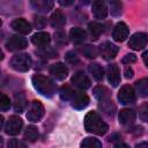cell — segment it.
Returning a JSON list of instances; mask_svg holds the SVG:
<instances>
[{"mask_svg":"<svg viewBox=\"0 0 148 148\" xmlns=\"http://www.w3.org/2000/svg\"><path fill=\"white\" fill-rule=\"evenodd\" d=\"M114 148H130V146L126 145V143H124V142H118V143L114 146Z\"/></svg>","mask_w":148,"mask_h":148,"instance_id":"cell-43","label":"cell"},{"mask_svg":"<svg viewBox=\"0 0 148 148\" xmlns=\"http://www.w3.org/2000/svg\"><path fill=\"white\" fill-rule=\"evenodd\" d=\"M135 148H148V142H140L135 146Z\"/></svg>","mask_w":148,"mask_h":148,"instance_id":"cell-44","label":"cell"},{"mask_svg":"<svg viewBox=\"0 0 148 148\" xmlns=\"http://www.w3.org/2000/svg\"><path fill=\"white\" fill-rule=\"evenodd\" d=\"M10 27L13 30H15L16 32L22 34V35H27L31 31V27H30L29 22L25 21L24 18H15L10 23Z\"/></svg>","mask_w":148,"mask_h":148,"instance_id":"cell-15","label":"cell"},{"mask_svg":"<svg viewBox=\"0 0 148 148\" xmlns=\"http://www.w3.org/2000/svg\"><path fill=\"white\" fill-rule=\"evenodd\" d=\"M142 60H143V62L146 64V66L148 67V51H145V52H143V54H142Z\"/></svg>","mask_w":148,"mask_h":148,"instance_id":"cell-42","label":"cell"},{"mask_svg":"<svg viewBox=\"0 0 148 148\" xmlns=\"http://www.w3.org/2000/svg\"><path fill=\"white\" fill-rule=\"evenodd\" d=\"M53 1H49V0H37V1H31V6L38 10V12H43V13H47L52 9L53 7Z\"/></svg>","mask_w":148,"mask_h":148,"instance_id":"cell-21","label":"cell"},{"mask_svg":"<svg viewBox=\"0 0 148 148\" xmlns=\"http://www.w3.org/2000/svg\"><path fill=\"white\" fill-rule=\"evenodd\" d=\"M76 94H77V91H75L74 89H72L69 86H64L60 89V97L64 101H71L72 102V99L75 97Z\"/></svg>","mask_w":148,"mask_h":148,"instance_id":"cell-27","label":"cell"},{"mask_svg":"<svg viewBox=\"0 0 148 148\" xmlns=\"http://www.w3.org/2000/svg\"><path fill=\"white\" fill-rule=\"evenodd\" d=\"M50 73L53 75V77H56L57 80H64L67 77L68 74V68L62 64V62H56L53 65H51L50 67Z\"/></svg>","mask_w":148,"mask_h":148,"instance_id":"cell-13","label":"cell"},{"mask_svg":"<svg viewBox=\"0 0 148 148\" xmlns=\"http://www.w3.org/2000/svg\"><path fill=\"white\" fill-rule=\"evenodd\" d=\"M28 105V101L23 92H18L14 96V110L16 112H23Z\"/></svg>","mask_w":148,"mask_h":148,"instance_id":"cell-20","label":"cell"},{"mask_svg":"<svg viewBox=\"0 0 148 148\" xmlns=\"http://www.w3.org/2000/svg\"><path fill=\"white\" fill-rule=\"evenodd\" d=\"M24 139L30 142H34L38 139V130L35 126H28L24 132Z\"/></svg>","mask_w":148,"mask_h":148,"instance_id":"cell-30","label":"cell"},{"mask_svg":"<svg viewBox=\"0 0 148 148\" xmlns=\"http://www.w3.org/2000/svg\"><path fill=\"white\" fill-rule=\"evenodd\" d=\"M50 23L53 28H61L66 23V17L61 10H56L50 17Z\"/></svg>","mask_w":148,"mask_h":148,"instance_id":"cell-22","label":"cell"},{"mask_svg":"<svg viewBox=\"0 0 148 148\" xmlns=\"http://www.w3.org/2000/svg\"><path fill=\"white\" fill-rule=\"evenodd\" d=\"M9 108H10L9 98L5 94H1V96H0V109H1V111H7Z\"/></svg>","mask_w":148,"mask_h":148,"instance_id":"cell-33","label":"cell"},{"mask_svg":"<svg viewBox=\"0 0 148 148\" xmlns=\"http://www.w3.org/2000/svg\"><path fill=\"white\" fill-rule=\"evenodd\" d=\"M135 88H136L138 94H139L141 97L148 96V79L143 77V79H140L139 81H136Z\"/></svg>","mask_w":148,"mask_h":148,"instance_id":"cell-26","label":"cell"},{"mask_svg":"<svg viewBox=\"0 0 148 148\" xmlns=\"http://www.w3.org/2000/svg\"><path fill=\"white\" fill-rule=\"evenodd\" d=\"M135 60H136V57L134 54H126L123 58V62L124 64H131V62H134Z\"/></svg>","mask_w":148,"mask_h":148,"instance_id":"cell-40","label":"cell"},{"mask_svg":"<svg viewBox=\"0 0 148 148\" xmlns=\"http://www.w3.org/2000/svg\"><path fill=\"white\" fill-rule=\"evenodd\" d=\"M44 106L39 101H32L31 104L29 105L28 112H27V118L28 120L32 121V123H37L39 121L43 116H44Z\"/></svg>","mask_w":148,"mask_h":148,"instance_id":"cell-4","label":"cell"},{"mask_svg":"<svg viewBox=\"0 0 148 148\" xmlns=\"http://www.w3.org/2000/svg\"><path fill=\"white\" fill-rule=\"evenodd\" d=\"M87 34L83 29L81 28H73L69 31V38L74 44H81L86 40Z\"/></svg>","mask_w":148,"mask_h":148,"instance_id":"cell-19","label":"cell"},{"mask_svg":"<svg viewBox=\"0 0 148 148\" xmlns=\"http://www.w3.org/2000/svg\"><path fill=\"white\" fill-rule=\"evenodd\" d=\"M110 6H111V14H112L113 16L120 15V13H121V3H120V2H118V1H112V2L110 3Z\"/></svg>","mask_w":148,"mask_h":148,"instance_id":"cell-36","label":"cell"},{"mask_svg":"<svg viewBox=\"0 0 148 148\" xmlns=\"http://www.w3.org/2000/svg\"><path fill=\"white\" fill-rule=\"evenodd\" d=\"M91 10H92V14L96 18H105L106 15H108V7L105 5L104 1H101V0H97L92 3V7H91Z\"/></svg>","mask_w":148,"mask_h":148,"instance_id":"cell-17","label":"cell"},{"mask_svg":"<svg viewBox=\"0 0 148 148\" xmlns=\"http://www.w3.org/2000/svg\"><path fill=\"white\" fill-rule=\"evenodd\" d=\"M7 148H27L25 143L22 142L21 140H17V139H12L9 140L8 145H7Z\"/></svg>","mask_w":148,"mask_h":148,"instance_id":"cell-37","label":"cell"},{"mask_svg":"<svg viewBox=\"0 0 148 148\" xmlns=\"http://www.w3.org/2000/svg\"><path fill=\"white\" fill-rule=\"evenodd\" d=\"M59 3L62 5V6H69V5L73 3V1H59Z\"/></svg>","mask_w":148,"mask_h":148,"instance_id":"cell-45","label":"cell"},{"mask_svg":"<svg viewBox=\"0 0 148 148\" xmlns=\"http://www.w3.org/2000/svg\"><path fill=\"white\" fill-rule=\"evenodd\" d=\"M22 126H23L22 119L16 116H12L8 118V120L5 125V132L9 135H16L21 132Z\"/></svg>","mask_w":148,"mask_h":148,"instance_id":"cell-6","label":"cell"},{"mask_svg":"<svg viewBox=\"0 0 148 148\" xmlns=\"http://www.w3.org/2000/svg\"><path fill=\"white\" fill-rule=\"evenodd\" d=\"M31 42L40 47V49H45V47H49V44L51 42V37L47 32H44V31H40V32H37L32 37H31Z\"/></svg>","mask_w":148,"mask_h":148,"instance_id":"cell-14","label":"cell"},{"mask_svg":"<svg viewBox=\"0 0 148 148\" xmlns=\"http://www.w3.org/2000/svg\"><path fill=\"white\" fill-rule=\"evenodd\" d=\"M54 42H56V44H58V45H64V44H66V43H67V38H66L65 32H62V31L56 32V34H54Z\"/></svg>","mask_w":148,"mask_h":148,"instance_id":"cell-34","label":"cell"},{"mask_svg":"<svg viewBox=\"0 0 148 148\" xmlns=\"http://www.w3.org/2000/svg\"><path fill=\"white\" fill-rule=\"evenodd\" d=\"M27 46H28L27 39L22 36H18V35L10 36L6 43V47L8 51H20V50L25 49Z\"/></svg>","mask_w":148,"mask_h":148,"instance_id":"cell-7","label":"cell"},{"mask_svg":"<svg viewBox=\"0 0 148 148\" xmlns=\"http://www.w3.org/2000/svg\"><path fill=\"white\" fill-rule=\"evenodd\" d=\"M136 113L133 109H123L119 112V123L124 126H128L134 123Z\"/></svg>","mask_w":148,"mask_h":148,"instance_id":"cell-16","label":"cell"},{"mask_svg":"<svg viewBox=\"0 0 148 148\" xmlns=\"http://www.w3.org/2000/svg\"><path fill=\"white\" fill-rule=\"evenodd\" d=\"M106 76L108 81L111 83V86L117 87L120 82V72L116 64H110L106 68Z\"/></svg>","mask_w":148,"mask_h":148,"instance_id":"cell-12","label":"cell"},{"mask_svg":"<svg viewBox=\"0 0 148 148\" xmlns=\"http://www.w3.org/2000/svg\"><path fill=\"white\" fill-rule=\"evenodd\" d=\"M72 83L80 90H87L90 87V80L83 72H76L72 76Z\"/></svg>","mask_w":148,"mask_h":148,"instance_id":"cell-10","label":"cell"},{"mask_svg":"<svg viewBox=\"0 0 148 148\" xmlns=\"http://www.w3.org/2000/svg\"><path fill=\"white\" fill-rule=\"evenodd\" d=\"M88 30H89V34L91 36V38L94 39H97L101 34L104 31V27L101 24V23H97V22H91L88 24Z\"/></svg>","mask_w":148,"mask_h":148,"instance_id":"cell-25","label":"cell"},{"mask_svg":"<svg viewBox=\"0 0 148 148\" xmlns=\"http://www.w3.org/2000/svg\"><path fill=\"white\" fill-rule=\"evenodd\" d=\"M39 53H40L43 57H45V58H53V57H57V52H56L54 50H52V49H49V47L43 49L42 51H39Z\"/></svg>","mask_w":148,"mask_h":148,"instance_id":"cell-39","label":"cell"},{"mask_svg":"<svg viewBox=\"0 0 148 148\" xmlns=\"http://www.w3.org/2000/svg\"><path fill=\"white\" fill-rule=\"evenodd\" d=\"M94 96L99 101V102H103V101H106V99H110V91L106 87L104 86H97L95 89H94Z\"/></svg>","mask_w":148,"mask_h":148,"instance_id":"cell-24","label":"cell"},{"mask_svg":"<svg viewBox=\"0 0 148 148\" xmlns=\"http://www.w3.org/2000/svg\"><path fill=\"white\" fill-rule=\"evenodd\" d=\"M34 24L37 29H42L46 24V20L43 16H35L34 17Z\"/></svg>","mask_w":148,"mask_h":148,"instance_id":"cell-38","label":"cell"},{"mask_svg":"<svg viewBox=\"0 0 148 148\" xmlns=\"http://www.w3.org/2000/svg\"><path fill=\"white\" fill-rule=\"evenodd\" d=\"M81 148H102V143L98 139L86 138L81 142Z\"/></svg>","mask_w":148,"mask_h":148,"instance_id":"cell-29","label":"cell"},{"mask_svg":"<svg viewBox=\"0 0 148 148\" xmlns=\"http://www.w3.org/2000/svg\"><path fill=\"white\" fill-rule=\"evenodd\" d=\"M118 99L121 104L127 105L135 102V92L131 86H124L118 92Z\"/></svg>","mask_w":148,"mask_h":148,"instance_id":"cell-9","label":"cell"},{"mask_svg":"<svg viewBox=\"0 0 148 148\" xmlns=\"http://www.w3.org/2000/svg\"><path fill=\"white\" fill-rule=\"evenodd\" d=\"M88 71L90 72V74L92 75V77L97 81H102L103 80V76H104V69L103 67L97 64V62H94V64H90L88 66Z\"/></svg>","mask_w":148,"mask_h":148,"instance_id":"cell-23","label":"cell"},{"mask_svg":"<svg viewBox=\"0 0 148 148\" xmlns=\"http://www.w3.org/2000/svg\"><path fill=\"white\" fill-rule=\"evenodd\" d=\"M148 42V35L145 32H135L128 40V46L135 51L142 50Z\"/></svg>","mask_w":148,"mask_h":148,"instance_id":"cell-5","label":"cell"},{"mask_svg":"<svg viewBox=\"0 0 148 148\" xmlns=\"http://www.w3.org/2000/svg\"><path fill=\"white\" fill-rule=\"evenodd\" d=\"M84 128L89 133H92L96 135H103L108 132L109 126L99 117V114L97 112L90 111L84 117Z\"/></svg>","mask_w":148,"mask_h":148,"instance_id":"cell-1","label":"cell"},{"mask_svg":"<svg viewBox=\"0 0 148 148\" xmlns=\"http://www.w3.org/2000/svg\"><path fill=\"white\" fill-rule=\"evenodd\" d=\"M89 104V97L83 92H77L72 99V106L76 110H82Z\"/></svg>","mask_w":148,"mask_h":148,"instance_id":"cell-18","label":"cell"},{"mask_svg":"<svg viewBox=\"0 0 148 148\" xmlns=\"http://www.w3.org/2000/svg\"><path fill=\"white\" fill-rule=\"evenodd\" d=\"M31 66V58L27 53L15 54L10 60V67L17 72H27Z\"/></svg>","mask_w":148,"mask_h":148,"instance_id":"cell-3","label":"cell"},{"mask_svg":"<svg viewBox=\"0 0 148 148\" xmlns=\"http://www.w3.org/2000/svg\"><path fill=\"white\" fill-rule=\"evenodd\" d=\"M118 51H119L118 46L112 44L111 42H104V43H102L99 45V53H101L102 58L105 59V60L113 59L117 56Z\"/></svg>","mask_w":148,"mask_h":148,"instance_id":"cell-8","label":"cell"},{"mask_svg":"<svg viewBox=\"0 0 148 148\" xmlns=\"http://www.w3.org/2000/svg\"><path fill=\"white\" fill-rule=\"evenodd\" d=\"M65 58H66V61H67L68 64H71V65H77V64L80 62L79 57H77L74 52H72V51L67 52V54H66Z\"/></svg>","mask_w":148,"mask_h":148,"instance_id":"cell-35","label":"cell"},{"mask_svg":"<svg viewBox=\"0 0 148 148\" xmlns=\"http://www.w3.org/2000/svg\"><path fill=\"white\" fill-rule=\"evenodd\" d=\"M139 117L143 121H148V102L143 103L139 108Z\"/></svg>","mask_w":148,"mask_h":148,"instance_id":"cell-32","label":"cell"},{"mask_svg":"<svg viewBox=\"0 0 148 148\" xmlns=\"http://www.w3.org/2000/svg\"><path fill=\"white\" fill-rule=\"evenodd\" d=\"M81 52L83 53V56H86L87 58H90V59L96 58V56H97V53H98L97 49H96L94 45H89V44L82 46V47H81Z\"/></svg>","mask_w":148,"mask_h":148,"instance_id":"cell-31","label":"cell"},{"mask_svg":"<svg viewBox=\"0 0 148 148\" xmlns=\"http://www.w3.org/2000/svg\"><path fill=\"white\" fill-rule=\"evenodd\" d=\"M130 30L127 28V25L124 22H118L112 31V37L116 42H124L127 37H128Z\"/></svg>","mask_w":148,"mask_h":148,"instance_id":"cell-11","label":"cell"},{"mask_svg":"<svg viewBox=\"0 0 148 148\" xmlns=\"http://www.w3.org/2000/svg\"><path fill=\"white\" fill-rule=\"evenodd\" d=\"M31 81H32L34 88L39 94H42V95H44L46 97H51L54 94V91H56V86H54L53 81L50 80L49 77L42 75V74L34 75Z\"/></svg>","mask_w":148,"mask_h":148,"instance_id":"cell-2","label":"cell"},{"mask_svg":"<svg viewBox=\"0 0 148 148\" xmlns=\"http://www.w3.org/2000/svg\"><path fill=\"white\" fill-rule=\"evenodd\" d=\"M125 76H126V79L133 77V69L131 67H126L125 68Z\"/></svg>","mask_w":148,"mask_h":148,"instance_id":"cell-41","label":"cell"},{"mask_svg":"<svg viewBox=\"0 0 148 148\" xmlns=\"http://www.w3.org/2000/svg\"><path fill=\"white\" fill-rule=\"evenodd\" d=\"M99 108H101L108 116H113V114H114L116 106H114V104L112 103L111 99H106V101L99 102Z\"/></svg>","mask_w":148,"mask_h":148,"instance_id":"cell-28","label":"cell"}]
</instances>
